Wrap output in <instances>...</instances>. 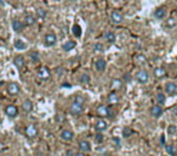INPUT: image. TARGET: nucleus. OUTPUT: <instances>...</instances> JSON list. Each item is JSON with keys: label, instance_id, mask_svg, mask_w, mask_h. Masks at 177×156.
Returning a JSON list of instances; mask_svg holds the SVG:
<instances>
[{"label": "nucleus", "instance_id": "f257e3e1", "mask_svg": "<svg viewBox=\"0 0 177 156\" xmlns=\"http://www.w3.org/2000/svg\"><path fill=\"white\" fill-rule=\"evenodd\" d=\"M135 79L141 84H146V83H148V80H149V73L146 70H140V71L136 72Z\"/></svg>", "mask_w": 177, "mask_h": 156}, {"label": "nucleus", "instance_id": "f03ea898", "mask_svg": "<svg viewBox=\"0 0 177 156\" xmlns=\"http://www.w3.org/2000/svg\"><path fill=\"white\" fill-rule=\"evenodd\" d=\"M24 133H26V135H27V138L34 139V138H37V135H38V128L35 127V125L29 123L28 126L26 127Z\"/></svg>", "mask_w": 177, "mask_h": 156}, {"label": "nucleus", "instance_id": "7ed1b4c3", "mask_svg": "<svg viewBox=\"0 0 177 156\" xmlns=\"http://www.w3.org/2000/svg\"><path fill=\"white\" fill-rule=\"evenodd\" d=\"M37 74H38V78L40 80H44V82H45V80H49L50 77H51L50 70L47 69V67H45V66L40 67V69L38 70V72H37Z\"/></svg>", "mask_w": 177, "mask_h": 156}, {"label": "nucleus", "instance_id": "20e7f679", "mask_svg": "<svg viewBox=\"0 0 177 156\" xmlns=\"http://www.w3.org/2000/svg\"><path fill=\"white\" fill-rule=\"evenodd\" d=\"M96 112H97V115H98L100 117H112L113 116L112 112H111V108L108 107L107 105H100V106H97Z\"/></svg>", "mask_w": 177, "mask_h": 156}, {"label": "nucleus", "instance_id": "39448f33", "mask_svg": "<svg viewBox=\"0 0 177 156\" xmlns=\"http://www.w3.org/2000/svg\"><path fill=\"white\" fill-rule=\"evenodd\" d=\"M56 43H57V36L53 32H50V33H47V34H45L44 44L46 46H53V45H56Z\"/></svg>", "mask_w": 177, "mask_h": 156}, {"label": "nucleus", "instance_id": "423d86ee", "mask_svg": "<svg viewBox=\"0 0 177 156\" xmlns=\"http://www.w3.org/2000/svg\"><path fill=\"white\" fill-rule=\"evenodd\" d=\"M83 111H84V105L75 103V101H73L72 105L69 106V112L74 115V116H79V115L83 113Z\"/></svg>", "mask_w": 177, "mask_h": 156}, {"label": "nucleus", "instance_id": "0eeeda50", "mask_svg": "<svg viewBox=\"0 0 177 156\" xmlns=\"http://www.w3.org/2000/svg\"><path fill=\"white\" fill-rule=\"evenodd\" d=\"M122 20H124V16H122V13L119 11V10H113L111 12V21L115 24H120L122 22Z\"/></svg>", "mask_w": 177, "mask_h": 156}, {"label": "nucleus", "instance_id": "6e6552de", "mask_svg": "<svg viewBox=\"0 0 177 156\" xmlns=\"http://www.w3.org/2000/svg\"><path fill=\"white\" fill-rule=\"evenodd\" d=\"M119 100H120V97H119V94H118L117 90L111 92L109 94H108V97H107V101H108V104H109V105H115V104H118Z\"/></svg>", "mask_w": 177, "mask_h": 156}, {"label": "nucleus", "instance_id": "1a4fd4ad", "mask_svg": "<svg viewBox=\"0 0 177 156\" xmlns=\"http://www.w3.org/2000/svg\"><path fill=\"white\" fill-rule=\"evenodd\" d=\"M5 113H6V116H8V117L15 118L18 115V108L15 105H8V106L5 107Z\"/></svg>", "mask_w": 177, "mask_h": 156}, {"label": "nucleus", "instance_id": "9d476101", "mask_svg": "<svg viewBox=\"0 0 177 156\" xmlns=\"http://www.w3.org/2000/svg\"><path fill=\"white\" fill-rule=\"evenodd\" d=\"M19 90H21V87H19L18 83L11 82L8 84V93L10 95H17V94H19Z\"/></svg>", "mask_w": 177, "mask_h": 156}, {"label": "nucleus", "instance_id": "9b49d317", "mask_svg": "<svg viewBox=\"0 0 177 156\" xmlns=\"http://www.w3.org/2000/svg\"><path fill=\"white\" fill-rule=\"evenodd\" d=\"M59 138L63 141H72L74 139V133L71 129H63L59 134Z\"/></svg>", "mask_w": 177, "mask_h": 156}, {"label": "nucleus", "instance_id": "f8f14e48", "mask_svg": "<svg viewBox=\"0 0 177 156\" xmlns=\"http://www.w3.org/2000/svg\"><path fill=\"white\" fill-rule=\"evenodd\" d=\"M165 92L167 95H175L177 94V84L175 82H167L165 84Z\"/></svg>", "mask_w": 177, "mask_h": 156}, {"label": "nucleus", "instance_id": "ddd939ff", "mask_svg": "<svg viewBox=\"0 0 177 156\" xmlns=\"http://www.w3.org/2000/svg\"><path fill=\"white\" fill-rule=\"evenodd\" d=\"M78 148H79V151H81V153H85V154L91 151V144L88 143L87 140H85V139L79 141Z\"/></svg>", "mask_w": 177, "mask_h": 156}, {"label": "nucleus", "instance_id": "4468645a", "mask_svg": "<svg viewBox=\"0 0 177 156\" xmlns=\"http://www.w3.org/2000/svg\"><path fill=\"white\" fill-rule=\"evenodd\" d=\"M108 128V125H107V122L103 120V118H100L96 121V123H95V129H96L97 132H104L106 129Z\"/></svg>", "mask_w": 177, "mask_h": 156}, {"label": "nucleus", "instance_id": "2eb2a0df", "mask_svg": "<svg viewBox=\"0 0 177 156\" xmlns=\"http://www.w3.org/2000/svg\"><path fill=\"white\" fill-rule=\"evenodd\" d=\"M11 26H12V29L15 32H22L23 28H24V23L22 21H19V20H17V18L13 20Z\"/></svg>", "mask_w": 177, "mask_h": 156}, {"label": "nucleus", "instance_id": "dca6fc26", "mask_svg": "<svg viewBox=\"0 0 177 156\" xmlns=\"http://www.w3.org/2000/svg\"><path fill=\"white\" fill-rule=\"evenodd\" d=\"M151 115H152V117H154V118H159L162 115V107L160 105H154L151 108Z\"/></svg>", "mask_w": 177, "mask_h": 156}, {"label": "nucleus", "instance_id": "f3484780", "mask_svg": "<svg viewBox=\"0 0 177 156\" xmlns=\"http://www.w3.org/2000/svg\"><path fill=\"white\" fill-rule=\"evenodd\" d=\"M13 64H15V66L17 67V69L21 70L26 65V59L21 55H17V56H15V59H13Z\"/></svg>", "mask_w": 177, "mask_h": 156}, {"label": "nucleus", "instance_id": "a211bd4d", "mask_svg": "<svg viewBox=\"0 0 177 156\" xmlns=\"http://www.w3.org/2000/svg\"><path fill=\"white\" fill-rule=\"evenodd\" d=\"M106 67H107V62L103 59H98L96 61V64H95V69H96V71H98V72H103L106 70Z\"/></svg>", "mask_w": 177, "mask_h": 156}, {"label": "nucleus", "instance_id": "6ab92c4d", "mask_svg": "<svg viewBox=\"0 0 177 156\" xmlns=\"http://www.w3.org/2000/svg\"><path fill=\"white\" fill-rule=\"evenodd\" d=\"M111 88L113 90H120L122 88V80L120 78H113L111 82Z\"/></svg>", "mask_w": 177, "mask_h": 156}, {"label": "nucleus", "instance_id": "aec40b11", "mask_svg": "<svg viewBox=\"0 0 177 156\" xmlns=\"http://www.w3.org/2000/svg\"><path fill=\"white\" fill-rule=\"evenodd\" d=\"M103 38L107 40L108 43H114L115 40H117V36H115V33L112 32V31H106L104 32V34H103Z\"/></svg>", "mask_w": 177, "mask_h": 156}, {"label": "nucleus", "instance_id": "412c9836", "mask_svg": "<svg viewBox=\"0 0 177 156\" xmlns=\"http://www.w3.org/2000/svg\"><path fill=\"white\" fill-rule=\"evenodd\" d=\"M75 46H77L75 40H67L66 43L62 44V49L64 51H71V50H73L74 48H75Z\"/></svg>", "mask_w": 177, "mask_h": 156}, {"label": "nucleus", "instance_id": "4be33fe9", "mask_svg": "<svg viewBox=\"0 0 177 156\" xmlns=\"http://www.w3.org/2000/svg\"><path fill=\"white\" fill-rule=\"evenodd\" d=\"M135 62L137 66H143L147 64V56L145 54H138V55H136V57H135Z\"/></svg>", "mask_w": 177, "mask_h": 156}, {"label": "nucleus", "instance_id": "5701e85b", "mask_svg": "<svg viewBox=\"0 0 177 156\" xmlns=\"http://www.w3.org/2000/svg\"><path fill=\"white\" fill-rule=\"evenodd\" d=\"M153 74H154L155 78L160 79L166 74V71H165V69H162V67H155L154 71H153Z\"/></svg>", "mask_w": 177, "mask_h": 156}, {"label": "nucleus", "instance_id": "b1692460", "mask_svg": "<svg viewBox=\"0 0 177 156\" xmlns=\"http://www.w3.org/2000/svg\"><path fill=\"white\" fill-rule=\"evenodd\" d=\"M22 110L24 112H32L33 111V103L29 100V99H27L23 101V104H22Z\"/></svg>", "mask_w": 177, "mask_h": 156}, {"label": "nucleus", "instance_id": "393cba45", "mask_svg": "<svg viewBox=\"0 0 177 156\" xmlns=\"http://www.w3.org/2000/svg\"><path fill=\"white\" fill-rule=\"evenodd\" d=\"M165 16H166V11H165V9L158 8V9L154 11V17H155L156 20H162Z\"/></svg>", "mask_w": 177, "mask_h": 156}, {"label": "nucleus", "instance_id": "a878e982", "mask_svg": "<svg viewBox=\"0 0 177 156\" xmlns=\"http://www.w3.org/2000/svg\"><path fill=\"white\" fill-rule=\"evenodd\" d=\"M13 45H15V48L17 50H26L27 49V44L23 42L22 39H16L15 43H13Z\"/></svg>", "mask_w": 177, "mask_h": 156}, {"label": "nucleus", "instance_id": "bb28decb", "mask_svg": "<svg viewBox=\"0 0 177 156\" xmlns=\"http://www.w3.org/2000/svg\"><path fill=\"white\" fill-rule=\"evenodd\" d=\"M155 100H156V104L158 105H164L166 103V95L162 93H158L155 95Z\"/></svg>", "mask_w": 177, "mask_h": 156}, {"label": "nucleus", "instance_id": "cd10ccee", "mask_svg": "<svg viewBox=\"0 0 177 156\" xmlns=\"http://www.w3.org/2000/svg\"><path fill=\"white\" fill-rule=\"evenodd\" d=\"M72 33L74 34V37H75V38H80L81 34H83V32H81V27L79 24H74L72 27Z\"/></svg>", "mask_w": 177, "mask_h": 156}, {"label": "nucleus", "instance_id": "c85d7f7f", "mask_svg": "<svg viewBox=\"0 0 177 156\" xmlns=\"http://www.w3.org/2000/svg\"><path fill=\"white\" fill-rule=\"evenodd\" d=\"M29 59H30L32 62H34V64L39 62V61H40V52L39 51H32L29 54Z\"/></svg>", "mask_w": 177, "mask_h": 156}, {"label": "nucleus", "instance_id": "c756f323", "mask_svg": "<svg viewBox=\"0 0 177 156\" xmlns=\"http://www.w3.org/2000/svg\"><path fill=\"white\" fill-rule=\"evenodd\" d=\"M34 23H35V17H34L33 15H26V17H24V24L33 26Z\"/></svg>", "mask_w": 177, "mask_h": 156}, {"label": "nucleus", "instance_id": "7c9ffc66", "mask_svg": "<svg viewBox=\"0 0 177 156\" xmlns=\"http://www.w3.org/2000/svg\"><path fill=\"white\" fill-rule=\"evenodd\" d=\"M79 80H80V83H83V84H87V83H90V76H88L87 73H83V74H81V76H80Z\"/></svg>", "mask_w": 177, "mask_h": 156}, {"label": "nucleus", "instance_id": "2f4dec72", "mask_svg": "<svg viewBox=\"0 0 177 156\" xmlns=\"http://www.w3.org/2000/svg\"><path fill=\"white\" fill-rule=\"evenodd\" d=\"M165 150L169 155H171V156H176V149L174 145H165Z\"/></svg>", "mask_w": 177, "mask_h": 156}, {"label": "nucleus", "instance_id": "473e14b6", "mask_svg": "<svg viewBox=\"0 0 177 156\" xmlns=\"http://www.w3.org/2000/svg\"><path fill=\"white\" fill-rule=\"evenodd\" d=\"M131 134H132V129H131L130 127H124V128H122V137H124V138L130 137Z\"/></svg>", "mask_w": 177, "mask_h": 156}, {"label": "nucleus", "instance_id": "72a5a7b5", "mask_svg": "<svg viewBox=\"0 0 177 156\" xmlns=\"http://www.w3.org/2000/svg\"><path fill=\"white\" fill-rule=\"evenodd\" d=\"M95 140H96L97 144H102V143H103V140H104L103 134H102L101 132H97L96 135H95Z\"/></svg>", "mask_w": 177, "mask_h": 156}, {"label": "nucleus", "instance_id": "f704fd0d", "mask_svg": "<svg viewBox=\"0 0 177 156\" xmlns=\"http://www.w3.org/2000/svg\"><path fill=\"white\" fill-rule=\"evenodd\" d=\"M93 51L95 52H102L103 51V45L101 43H95L93 44Z\"/></svg>", "mask_w": 177, "mask_h": 156}, {"label": "nucleus", "instance_id": "c9c22d12", "mask_svg": "<svg viewBox=\"0 0 177 156\" xmlns=\"http://www.w3.org/2000/svg\"><path fill=\"white\" fill-rule=\"evenodd\" d=\"M167 133H169L170 135L176 134V133H177V127H176L175 125H170V126L167 127Z\"/></svg>", "mask_w": 177, "mask_h": 156}, {"label": "nucleus", "instance_id": "e433bc0d", "mask_svg": "<svg viewBox=\"0 0 177 156\" xmlns=\"http://www.w3.org/2000/svg\"><path fill=\"white\" fill-rule=\"evenodd\" d=\"M174 26H176V20L170 17L169 20H166V27H169V28H172Z\"/></svg>", "mask_w": 177, "mask_h": 156}, {"label": "nucleus", "instance_id": "4c0bfd02", "mask_svg": "<svg viewBox=\"0 0 177 156\" xmlns=\"http://www.w3.org/2000/svg\"><path fill=\"white\" fill-rule=\"evenodd\" d=\"M55 72H56V76H57V77H62V76H64V70H63V67H56Z\"/></svg>", "mask_w": 177, "mask_h": 156}, {"label": "nucleus", "instance_id": "58836bf2", "mask_svg": "<svg viewBox=\"0 0 177 156\" xmlns=\"http://www.w3.org/2000/svg\"><path fill=\"white\" fill-rule=\"evenodd\" d=\"M37 15H38V17H39L40 20H43V18L46 16V11H45L44 9H39V10L37 11Z\"/></svg>", "mask_w": 177, "mask_h": 156}, {"label": "nucleus", "instance_id": "ea45409f", "mask_svg": "<svg viewBox=\"0 0 177 156\" xmlns=\"http://www.w3.org/2000/svg\"><path fill=\"white\" fill-rule=\"evenodd\" d=\"M74 101H75V103H79V104H81V105H84L85 104V98H83V97H75L74 98Z\"/></svg>", "mask_w": 177, "mask_h": 156}, {"label": "nucleus", "instance_id": "a19ab883", "mask_svg": "<svg viewBox=\"0 0 177 156\" xmlns=\"http://www.w3.org/2000/svg\"><path fill=\"white\" fill-rule=\"evenodd\" d=\"M124 80H125V82H127V83H130L131 82V76H130V74H124Z\"/></svg>", "mask_w": 177, "mask_h": 156}, {"label": "nucleus", "instance_id": "79ce46f5", "mask_svg": "<svg viewBox=\"0 0 177 156\" xmlns=\"http://www.w3.org/2000/svg\"><path fill=\"white\" fill-rule=\"evenodd\" d=\"M160 143H161L162 145H165V135H164V134L160 135Z\"/></svg>", "mask_w": 177, "mask_h": 156}, {"label": "nucleus", "instance_id": "37998d69", "mask_svg": "<svg viewBox=\"0 0 177 156\" xmlns=\"http://www.w3.org/2000/svg\"><path fill=\"white\" fill-rule=\"evenodd\" d=\"M113 141H114V143L117 144V145H120V139H119V138H113Z\"/></svg>", "mask_w": 177, "mask_h": 156}, {"label": "nucleus", "instance_id": "c03bdc74", "mask_svg": "<svg viewBox=\"0 0 177 156\" xmlns=\"http://www.w3.org/2000/svg\"><path fill=\"white\" fill-rule=\"evenodd\" d=\"M74 156H86V155H85V153L79 151V153H77V154H74Z\"/></svg>", "mask_w": 177, "mask_h": 156}, {"label": "nucleus", "instance_id": "a18cd8bd", "mask_svg": "<svg viewBox=\"0 0 177 156\" xmlns=\"http://www.w3.org/2000/svg\"><path fill=\"white\" fill-rule=\"evenodd\" d=\"M67 155H68V156H74V155H73V151H72V150H69V151H68V153H67Z\"/></svg>", "mask_w": 177, "mask_h": 156}, {"label": "nucleus", "instance_id": "49530a36", "mask_svg": "<svg viewBox=\"0 0 177 156\" xmlns=\"http://www.w3.org/2000/svg\"><path fill=\"white\" fill-rule=\"evenodd\" d=\"M174 115L177 117V107H175V110H174Z\"/></svg>", "mask_w": 177, "mask_h": 156}, {"label": "nucleus", "instance_id": "de8ad7c7", "mask_svg": "<svg viewBox=\"0 0 177 156\" xmlns=\"http://www.w3.org/2000/svg\"><path fill=\"white\" fill-rule=\"evenodd\" d=\"M0 4H1V5H5V1H4V0H0Z\"/></svg>", "mask_w": 177, "mask_h": 156}, {"label": "nucleus", "instance_id": "09e8293b", "mask_svg": "<svg viewBox=\"0 0 177 156\" xmlns=\"http://www.w3.org/2000/svg\"><path fill=\"white\" fill-rule=\"evenodd\" d=\"M148 156H153V155H148Z\"/></svg>", "mask_w": 177, "mask_h": 156}]
</instances>
